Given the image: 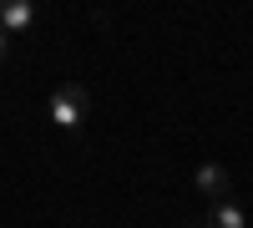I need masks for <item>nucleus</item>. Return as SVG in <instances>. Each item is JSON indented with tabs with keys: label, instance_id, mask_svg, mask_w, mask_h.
I'll use <instances>...</instances> for the list:
<instances>
[{
	"label": "nucleus",
	"instance_id": "5",
	"mask_svg": "<svg viewBox=\"0 0 253 228\" xmlns=\"http://www.w3.org/2000/svg\"><path fill=\"white\" fill-rule=\"evenodd\" d=\"M5 61H10V36L0 31V66H5Z\"/></svg>",
	"mask_w": 253,
	"mask_h": 228
},
{
	"label": "nucleus",
	"instance_id": "2",
	"mask_svg": "<svg viewBox=\"0 0 253 228\" xmlns=\"http://www.w3.org/2000/svg\"><path fill=\"white\" fill-rule=\"evenodd\" d=\"M193 188H198L208 203H223V198H233V178L223 173V162H198V173H193Z\"/></svg>",
	"mask_w": 253,
	"mask_h": 228
},
{
	"label": "nucleus",
	"instance_id": "6",
	"mask_svg": "<svg viewBox=\"0 0 253 228\" xmlns=\"http://www.w3.org/2000/svg\"><path fill=\"white\" fill-rule=\"evenodd\" d=\"M187 228H198V223H187Z\"/></svg>",
	"mask_w": 253,
	"mask_h": 228
},
{
	"label": "nucleus",
	"instance_id": "1",
	"mask_svg": "<svg viewBox=\"0 0 253 228\" xmlns=\"http://www.w3.org/2000/svg\"><path fill=\"white\" fill-rule=\"evenodd\" d=\"M86 112H91V91L81 87V81H66V87L51 96V122L61 132H76L81 122H86Z\"/></svg>",
	"mask_w": 253,
	"mask_h": 228
},
{
	"label": "nucleus",
	"instance_id": "3",
	"mask_svg": "<svg viewBox=\"0 0 253 228\" xmlns=\"http://www.w3.org/2000/svg\"><path fill=\"white\" fill-rule=\"evenodd\" d=\"M198 228H248V213H243L238 198H223V203H213V208L198 218Z\"/></svg>",
	"mask_w": 253,
	"mask_h": 228
},
{
	"label": "nucleus",
	"instance_id": "4",
	"mask_svg": "<svg viewBox=\"0 0 253 228\" xmlns=\"http://www.w3.org/2000/svg\"><path fill=\"white\" fill-rule=\"evenodd\" d=\"M36 5H31V0H5V5H0V31H5V36H20V31H31L36 26Z\"/></svg>",
	"mask_w": 253,
	"mask_h": 228
}]
</instances>
